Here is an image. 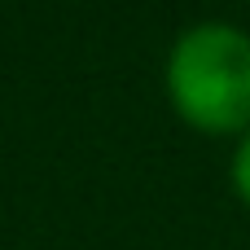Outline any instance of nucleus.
Masks as SVG:
<instances>
[{
	"mask_svg": "<svg viewBox=\"0 0 250 250\" xmlns=\"http://www.w3.org/2000/svg\"><path fill=\"white\" fill-rule=\"evenodd\" d=\"M163 92L202 136L250 132V31L224 18L185 26L163 62Z\"/></svg>",
	"mask_w": 250,
	"mask_h": 250,
	"instance_id": "obj_1",
	"label": "nucleus"
},
{
	"mask_svg": "<svg viewBox=\"0 0 250 250\" xmlns=\"http://www.w3.org/2000/svg\"><path fill=\"white\" fill-rule=\"evenodd\" d=\"M229 180H233L237 202L250 211V132H246V136H237V145H233V158H229Z\"/></svg>",
	"mask_w": 250,
	"mask_h": 250,
	"instance_id": "obj_2",
	"label": "nucleus"
}]
</instances>
